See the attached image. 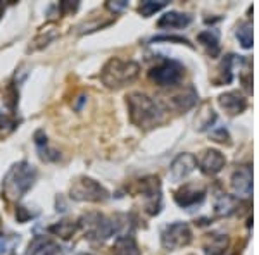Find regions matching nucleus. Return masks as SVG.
Wrapping results in <instances>:
<instances>
[{"instance_id":"f3484780","label":"nucleus","mask_w":259,"mask_h":255,"mask_svg":"<svg viewBox=\"0 0 259 255\" xmlns=\"http://www.w3.org/2000/svg\"><path fill=\"white\" fill-rule=\"evenodd\" d=\"M195 102H197V93H195L194 88H189L187 91H183V93H180V95H177V97L173 98L175 107H177L178 111H182V112L192 109L195 106Z\"/></svg>"},{"instance_id":"bb28decb","label":"nucleus","mask_w":259,"mask_h":255,"mask_svg":"<svg viewBox=\"0 0 259 255\" xmlns=\"http://www.w3.org/2000/svg\"><path fill=\"white\" fill-rule=\"evenodd\" d=\"M36 212H30L28 211V207H18V211H16V217H18L19 223H26V221H30L31 217H35Z\"/></svg>"},{"instance_id":"2f4dec72","label":"nucleus","mask_w":259,"mask_h":255,"mask_svg":"<svg viewBox=\"0 0 259 255\" xmlns=\"http://www.w3.org/2000/svg\"><path fill=\"white\" fill-rule=\"evenodd\" d=\"M4 9H6V7H4V4L0 2V18H2V16H4Z\"/></svg>"},{"instance_id":"9d476101","label":"nucleus","mask_w":259,"mask_h":255,"mask_svg":"<svg viewBox=\"0 0 259 255\" xmlns=\"http://www.w3.org/2000/svg\"><path fill=\"white\" fill-rule=\"evenodd\" d=\"M225 162H227V159H225L223 154L218 152V150L209 148L200 156L199 167L204 174H207V176H214V174H218L220 171L225 167Z\"/></svg>"},{"instance_id":"f03ea898","label":"nucleus","mask_w":259,"mask_h":255,"mask_svg":"<svg viewBox=\"0 0 259 255\" xmlns=\"http://www.w3.org/2000/svg\"><path fill=\"white\" fill-rule=\"evenodd\" d=\"M36 179V169L28 162H18L7 171L2 183V195L7 200H19L33 186Z\"/></svg>"},{"instance_id":"6ab92c4d","label":"nucleus","mask_w":259,"mask_h":255,"mask_svg":"<svg viewBox=\"0 0 259 255\" xmlns=\"http://www.w3.org/2000/svg\"><path fill=\"white\" fill-rule=\"evenodd\" d=\"M214 209L221 216H230L233 211H235V200L227 193H220V195H216Z\"/></svg>"},{"instance_id":"423d86ee","label":"nucleus","mask_w":259,"mask_h":255,"mask_svg":"<svg viewBox=\"0 0 259 255\" xmlns=\"http://www.w3.org/2000/svg\"><path fill=\"white\" fill-rule=\"evenodd\" d=\"M183 71L185 69H183V66L180 64L178 61L166 59V61H162L159 66L150 69L149 78L159 86H173L182 81Z\"/></svg>"},{"instance_id":"4be33fe9","label":"nucleus","mask_w":259,"mask_h":255,"mask_svg":"<svg viewBox=\"0 0 259 255\" xmlns=\"http://www.w3.org/2000/svg\"><path fill=\"white\" fill-rule=\"evenodd\" d=\"M237 38H239L240 45L244 48L252 47V26L249 23H244L237 28Z\"/></svg>"},{"instance_id":"c85d7f7f","label":"nucleus","mask_w":259,"mask_h":255,"mask_svg":"<svg viewBox=\"0 0 259 255\" xmlns=\"http://www.w3.org/2000/svg\"><path fill=\"white\" fill-rule=\"evenodd\" d=\"M78 6H80V4L78 2H61L59 4V9H61V12L62 14H69V12H74L78 9Z\"/></svg>"},{"instance_id":"20e7f679","label":"nucleus","mask_w":259,"mask_h":255,"mask_svg":"<svg viewBox=\"0 0 259 255\" xmlns=\"http://www.w3.org/2000/svg\"><path fill=\"white\" fill-rule=\"evenodd\" d=\"M71 198L78 202H106L109 193L102 185L90 178H78L71 186Z\"/></svg>"},{"instance_id":"9b49d317","label":"nucleus","mask_w":259,"mask_h":255,"mask_svg":"<svg viewBox=\"0 0 259 255\" xmlns=\"http://www.w3.org/2000/svg\"><path fill=\"white\" fill-rule=\"evenodd\" d=\"M195 167H197V159L192 156V154H180L169 167L171 179L173 181H180V179L189 176Z\"/></svg>"},{"instance_id":"473e14b6","label":"nucleus","mask_w":259,"mask_h":255,"mask_svg":"<svg viewBox=\"0 0 259 255\" xmlns=\"http://www.w3.org/2000/svg\"><path fill=\"white\" fill-rule=\"evenodd\" d=\"M78 255H89V253H78Z\"/></svg>"},{"instance_id":"5701e85b","label":"nucleus","mask_w":259,"mask_h":255,"mask_svg":"<svg viewBox=\"0 0 259 255\" xmlns=\"http://www.w3.org/2000/svg\"><path fill=\"white\" fill-rule=\"evenodd\" d=\"M166 7V2L164 0H161V2H152V0H145V2H142L139 6V12L144 18H149V16L156 14L157 11L164 9Z\"/></svg>"},{"instance_id":"dca6fc26","label":"nucleus","mask_w":259,"mask_h":255,"mask_svg":"<svg viewBox=\"0 0 259 255\" xmlns=\"http://www.w3.org/2000/svg\"><path fill=\"white\" fill-rule=\"evenodd\" d=\"M199 41L207 48V52L211 54V57H216L220 54V36L216 31H202L199 35Z\"/></svg>"},{"instance_id":"7ed1b4c3","label":"nucleus","mask_w":259,"mask_h":255,"mask_svg":"<svg viewBox=\"0 0 259 255\" xmlns=\"http://www.w3.org/2000/svg\"><path fill=\"white\" fill-rule=\"evenodd\" d=\"M139 64L133 61H123V59H111L104 66L100 79L107 88H123L128 83L135 81L139 76Z\"/></svg>"},{"instance_id":"0eeeda50","label":"nucleus","mask_w":259,"mask_h":255,"mask_svg":"<svg viewBox=\"0 0 259 255\" xmlns=\"http://www.w3.org/2000/svg\"><path fill=\"white\" fill-rule=\"evenodd\" d=\"M192 241V231L187 223H173L166 226L161 235V243L166 250H178Z\"/></svg>"},{"instance_id":"cd10ccee","label":"nucleus","mask_w":259,"mask_h":255,"mask_svg":"<svg viewBox=\"0 0 259 255\" xmlns=\"http://www.w3.org/2000/svg\"><path fill=\"white\" fill-rule=\"evenodd\" d=\"M212 138H214L216 141H220V143H225V141L230 140V136L225 128H218L216 131H212Z\"/></svg>"},{"instance_id":"aec40b11","label":"nucleus","mask_w":259,"mask_h":255,"mask_svg":"<svg viewBox=\"0 0 259 255\" xmlns=\"http://www.w3.org/2000/svg\"><path fill=\"white\" fill-rule=\"evenodd\" d=\"M49 231L57 236H61V238H64V240H69V238L78 231V224L69 223V221H62V223H57L56 226H50Z\"/></svg>"},{"instance_id":"2eb2a0df","label":"nucleus","mask_w":259,"mask_h":255,"mask_svg":"<svg viewBox=\"0 0 259 255\" xmlns=\"http://www.w3.org/2000/svg\"><path fill=\"white\" fill-rule=\"evenodd\" d=\"M112 250L114 255H140V248L133 236H119Z\"/></svg>"},{"instance_id":"c756f323","label":"nucleus","mask_w":259,"mask_h":255,"mask_svg":"<svg viewBox=\"0 0 259 255\" xmlns=\"http://www.w3.org/2000/svg\"><path fill=\"white\" fill-rule=\"evenodd\" d=\"M107 7H109L112 12L123 11V9H126V7H128V2H123V0H121V2H109V4H107Z\"/></svg>"},{"instance_id":"39448f33","label":"nucleus","mask_w":259,"mask_h":255,"mask_svg":"<svg viewBox=\"0 0 259 255\" xmlns=\"http://www.w3.org/2000/svg\"><path fill=\"white\" fill-rule=\"evenodd\" d=\"M80 226L85 229L90 240L94 241H106L114 233V224L102 214H97V212H90V214L83 216Z\"/></svg>"},{"instance_id":"412c9836","label":"nucleus","mask_w":259,"mask_h":255,"mask_svg":"<svg viewBox=\"0 0 259 255\" xmlns=\"http://www.w3.org/2000/svg\"><path fill=\"white\" fill-rule=\"evenodd\" d=\"M227 250V238L221 235H212L209 243L206 245V255H225Z\"/></svg>"},{"instance_id":"6e6552de","label":"nucleus","mask_w":259,"mask_h":255,"mask_svg":"<svg viewBox=\"0 0 259 255\" xmlns=\"http://www.w3.org/2000/svg\"><path fill=\"white\" fill-rule=\"evenodd\" d=\"M142 195L145 198L149 214H157L161 209V183L159 178H145L140 183Z\"/></svg>"},{"instance_id":"a878e982","label":"nucleus","mask_w":259,"mask_h":255,"mask_svg":"<svg viewBox=\"0 0 259 255\" xmlns=\"http://www.w3.org/2000/svg\"><path fill=\"white\" fill-rule=\"evenodd\" d=\"M16 128V121L12 116H7V114H4V112H0V131L2 133H11L12 129Z\"/></svg>"},{"instance_id":"f8f14e48","label":"nucleus","mask_w":259,"mask_h":255,"mask_svg":"<svg viewBox=\"0 0 259 255\" xmlns=\"http://www.w3.org/2000/svg\"><path fill=\"white\" fill-rule=\"evenodd\" d=\"M232 188L237 195L249 196L252 191V171L249 166H240L232 174Z\"/></svg>"},{"instance_id":"1a4fd4ad","label":"nucleus","mask_w":259,"mask_h":255,"mask_svg":"<svg viewBox=\"0 0 259 255\" xmlns=\"http://www.w3.org/2000/svg\"><path fill=\"white\" fill-rule=\"evenodd\" d=\"M204 198H206V190L202 186L195 185H187L175 193V202L183 209L199 206V203H202Z\"/></svg>"},{"instance_id":"ddd939ff","label":"nucleus","mask_w":259,"mask_h":255,"mask_svg":"<svg viewBox=\"0 0 259 255\" xmlns=\"http://www.w3.org/2000/svg\"><path fill=\"white\" fill-rule=\"evenodd\" d=\"M218 104L230 116L242 114V112L245 111V107H247V100L242 97L239 91H227V93L220 95Z\"/></svg>"},{"instance_id":"b1692460","label":"nucleus","mask_w":259,"mask_h":255,"mask_svg":"<svg viewBox=\"0 0 259 255\" xmlns=\"http://www.w3.org/2000/svg\"><path fill=\"white\" fill-rule=\"evenodd\" d=\"M50 240L44 236H35L33 238V241L30 243V248H28V253L26 255H36L40 252V250H45V246H50Z\"/></svg>"},{"instance_id":"7c9ffc66","label":"nucleus","mask_w":259,"mask_h":255,"mask_svg":"<svg viewBox=\"0 0 259 255\" xmlns=\"http://www.w3.org/2000/svg\"><path fill=\"white\" fill-rule=\"evenodd\" d=\"M45 255H66V248L57 245H50V248L45 252Z\"/></svg>"},{"instance_id":"393cba45","label":"nucleus","mask_w":259,"mask_h":255,"mask_svg":"<svg viewBox=\"0 0 259 255\" xmlns=\"http://www.w3.org/2000/svg\"><path fill=\"white\" fill-rule=\"evenodd\" d=\"M19 238L18 236H2L0 238V255L7 253L9 250L14 248L16 245H18Z\"/></svg>"},{"instance_id":"f257e3e1","label":"nucleus","mask_w":259,"mask_h":255,"mask_svg":"<svg viewBox=\"0 0 259 255\" xmlns=\"http://www.w3.org/2000/svg\"><path fill=\"white\" fill-rule=\"evenodd\" d=\"M130 119L140 129H152L164 121V111L156 100L147 95L132 93L126 98Z\"/></svg>"},{"instance_id":"4468645a","label":"nucleus","mask_w":259,"mask_h":255,"mask_svg":"<svg viewBox=\"0 0 259 255\" xmlns=\"http://www.w3.org/2000/svg\"><path fill=\"white\" fill-rule=\"evenodd\" d=\"M190 23H192V18L189 14H182V12H166V14L157 21V26L166 28V30H177V28H187Z\"/></svg>"},{"instance_id":"a211bd4d","label":"nucleus","mask_w":259,"mask_h":255,"mask_svg":"<svg viewBox=\"0 0 259 255\" xmlns=\"http://www.w3.org/2000/svg\"><path fill=\"white\" fill-rule=\"evenodd\" d=\"M237 62V56H227V59L223 61V64H221V68H220V78L216 79V83L218 85L216 86H220V85H225V83H232V79H233V64Z\"/></svg>"}]
</instances>
